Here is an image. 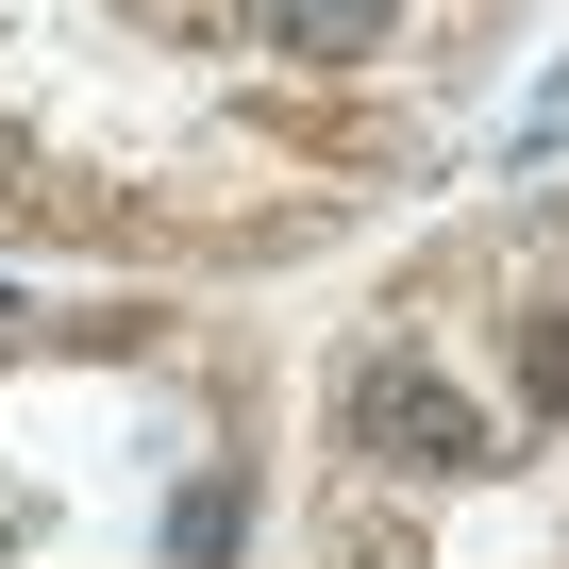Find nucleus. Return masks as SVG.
Instances as JSON below:
<instances>
[{"label":"nucleus","instance_id":"nucleus-1","mask_svg":"<svg viewBox=\"0 0 569 569\" xmlns=\"http://www.w3.org/2000/svg\"><path fill=\"white\" fill-rule=\"evenodd\" d=\"M336 436H352L369 469H402V486H452V469H486V402H469L452 369H419V352H369V369L336 386Z\"/></svg>","mask_w":569,"mask_h":569},{"label":"nucleus","instance_id":"nucleus-2","mask_svg":"<svg viewBox=\"0 0 569 569\" xmlns=\"http://www.w3.org/2000/svg\"><path fill=\"white\" fill-rule=\"evenodd\" d=\"M402 34V0H268V51H302V68H352Z\"/></svg>","mask_w":569,"mask_h":569},{"label":"nucleus","instance_id":"nucleus-3","mask_svg":"<svg viewBox=\"0 0 569 569\" xmlns=\"http://www.w3.org/2000/svg\"><path fill=\"white\" fill-rule=\"evenodd\" d=\"M519 402H536V419H569V302H536V319H519Z\"/></svg>","mask_w":569,"mask_h":569},{"label":"nucleus","instance_id":"nucleus-4","mask_svg":"<svg viewBox=\"0 0 569 569\" xmlns=\"http://www.w3.org/2000/svg\"><path fill=\"white\" fill-rule=\"evenodd\" d=\"M336 569H419V552H402L386 519H352V536H336Z\"/></svg>","mask_w":569,"mask_h":569}]
</instances>
